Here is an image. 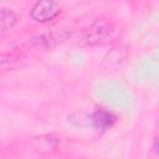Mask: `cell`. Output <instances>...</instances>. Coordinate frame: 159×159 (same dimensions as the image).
<instances>
[{
	"mask_svg": "<svg viewBox=\"0 0 159 159\" xmlns=\"http://www.w3.org/2000/svg\"><path fill=\"white\" fill-rule=\"evenodd\" d=\"M67 36H68L67 30H55L52 32L43 34V35L37 36V37H34V39L30 40V42H31V46H35V47L51 46L53 43H58V42L63 41Z\"/></svg>",
	"mask_w": 159,
	"mask_h": 159,
	"instance_id": "3",
	"label": "cell"
},
{
	"mask_svg": "<svg viewBox=\"0 0 159 159\" xmlns=\"http://www.w3.org/2000/svg\"><path fill=\"white\" fill-rule=\"evenodd\" d=\"M17 22V16L12 10L0 9V34L14 27Z\"/></svg>",
	"mask_w": 159,
	"mask_h": 159,
	"instance_id": "4",
	"label": "cell"
},
{
	"mask_svg": "<svg viewBox=\"0 0 159 159\" xmlns=\"http://www.w3.org/2000/svg\"><path fill=\"white\" fill-rule=\"evenodd\" d=\"M113 32V25L106 20H96L83 32L82 41L87 45H97L103 42Z\"/></svg>",
	"mask_w": 159,
	"mask_h": 159,
	"instance_id": "1",
	"label": "cell"
},
{
	"mask_svg": "<svg viewBox=\"0 0 159 159\" xmlns=\"http://www.w3.org/2000/svg\"><path fill=\"white\" fill-rule=\"evenodd\" d=\"M61 12L60 0H37L30 11L32 20L37 22H46L55 19Z\"/></svg>",
	"mask_w": 159,
	"mask_h": 159,
	"instance_id": "2",
	"label": "cell"
},
{
	"mask_svg": "<svg viewBox=\"0 0 159 159\" xmlns=\"http://www.w3.org/2000/svg\"><path fill=\"white\" fill-rule=\"evenodd\" d=\"M93 123L97 129H108L114 123V117L106 111H97L93 116Z\"/></svg>",
	"mask_w": 159,
	"mask_h": 159,
	"instance_id": "5",
	"label": "cell"
}]
</instances>
